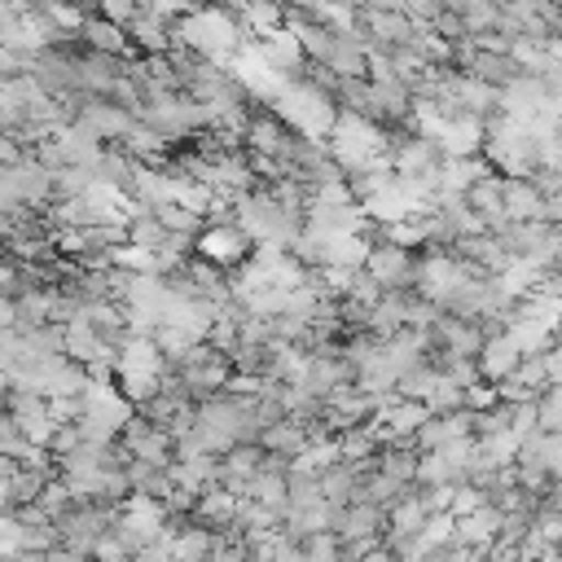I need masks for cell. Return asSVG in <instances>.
<instances>
[{
    "instance_id": "6",
    "label": "cell",
    "mask_w": 562,
    "mask_h": 562,
    "mask_svg": "<svg viewBox=\"0 0 562 562\" xmlns=\"http://www.w3.org/2000/svg\"><path fill=\"white\" fill-rule=\"evenodd\" d=\"M364 272L382 285V290H417V272H422V250L395 246V241H373Z\"/></svg>"
},
{
    "instance_id": "15",
    "label": "cell",
    "mask_w": 562,
    "mask_h": 562,
    "mask_svg": "<svg viewBox=\"0 0 562 562\" xmlns=\"http://www.w3.org/2000/svg\"><path fill=\"white\" fill-rule=\"evenodd\" d=\"M347 4H356V0H347Z\"/></svg>"
},
{
    "instance_id": "4",
    "label": "cell",
    "mask_w": 562,
    "mask_h": 562,
    "mask_svg": "<svg viewBox=\"0 0 562 562\" xmlns=\"http://www.w3.org/2000/svg\"><path fill=\"white\" fill-rule=\"evenodd\" d=\"M193 250H198L206 263H215V268H246L259 246H255V237H250L237 220H211V224L198 233Z\"/></svg>"
},
{
    "instance_id": "12",
    "label": "cell",
    "mask_w": 562,
    "mask_h": 562,
    "mask_svg": "<svg viewBox=\"0 0 562 562\" xmlns=\"http://www.w3.org/2000/svg\"><path fill=\"white\" fill-rule=\"evenodd\" d=\"M79 35H83V44H88V48L110 53V57H127V48H132L127 26H119V22L101 18V13H88V22L79 26Z\"/></svg>"
},
{
    "instance_id": "14",
    "label": "cell",
    "mask_w": 562,
    "mask_h": 562,
    "mask_svg": "<svg viewBox=\"0 0 562 562\" xmlns=\"http://www.w3.org/2000/svg\"><path fill=\"white\" fill-rule=\"evenodd\" d=\"M277 4H290V0H277Z\"/></svg>"
},
{
    "instance_id": "1",
    "label": "cell",
    "mask_w": 562,
    "mask_h": 562,
    "mask_svg": "<svg viewBox=\"0 0 562 562\" xmlns=\"http://www.w3.org/2000/svg\"><path fill=\"white\" fill-rule=\"evenodd\" d=\"M272 110L281 114V123L299 136H312V140H329L334 123H338V97L329 88H321L316 79H290L277 97H272Z\"/></svg>"
},
{
    "instance_id": "3",
    "label": "cell",
    "mask_w": 562,
    "mask_h": 562,
    "mask_svg": "<svg viewBox=\"0 0 562 562\" xmlns=\"http://www.w3.org/2000/svg\"><path fill=\"white\" fill-rule=\"evenodd\" d=\"M171 373L184 382V391H189L198 404L211 400V395H220V391H228V382L237 378L233 356L220 351L215 342H198L193 351H184V356L171 364Z\"/></svg>"
},
{
    "instance_id": "8",
    "label": "cell",
    "mask_w": 562,
    "mask_h": 562,
    "mask_svg": "<svg viewBox=\"0 0 562 562\" xmlns=\"http://www.w3.org/2000/svg\"><path fill=\"white\" fill-rule=\"evenodd\" d=\"M465 202H470V211L479 215V224H483L487 233H505V228H509V211H505V176H501V171L479 176V180L470 184Z\"/></svg>"
},
{
    "instance_id": "13",
    "label": "cell",
    "mask_w": 562,
    "mask_h": 562,
    "mask_svg": "<svg viewBox=\"0 0 562 562\" xmlns=\"http://www.w3.org/2000/svg\"><path fill=\"white\" fill-rule=\"evenodd\" d=\"M132 562H176V553L158 540V544H149V549H140V553H132Z\"/></svg>"
},
{
    "instance_id": "2",
    "label": "cell",
    "mask_w": 562,
    "mask_h": 562,
    "mask_svg": "<svg viewBox=\"0 0 562 562\" xmlns=\"http://www.w3.org/2000/svg\"><path fill=\"white\" fill-rule=\"evenodd\" d=\"M176 44L180 48H189V53H198V57H206V61H228V57H237L250 40H246V26L228 13V9H198V13H189V18H180L176 22Z\"/></svg>"
},
{
    "instance_id": "5",
    "label": "cell",
    "mask_w": 562,
    "mask_h": 562,
    "mask_svg": "<svg viewBox=\"0 0 562 562\" xmlns=\"http://www.w3.org/2000/svg\"><path fill=\"white\" fill-rule=\"evenodd\" d=\"M70 105H75V123L88 127L101 145H123L127 132L140 123L132 110H123V105L110 101V97H75Z\"/></svg>"
},
{
    "instance_id": "9",
    "label": "cell",
    "mask_w": 562,
    "mask_h": 562,
    "mask_svg": "<svg viewBox=\"0 0 562 562\" xmlns=\"http://www.w3.org/2000/svg\"><path fill=\"white\" fill-rule=\"evenodd\" d=\"M382 522H386V509H382V505L351 501V505H334L329 531H334L342 544H360V540H378V527H382Z\"/></svg>"
},
{
    "instance_id": "11",
    "label": "cell",
    "mask_w": 562,
    "mask_h": 562,
    "mask_svg": "<svg viewBox=\"0 0 562 562\" xmlns=\"http://www.w3.org/2000/svg\"><path fill=\"white\" fill-rule=\"evenodd\" d=\"M505 211H509V224L549 220V198L531 176H505Z\"/></svg>"
},
{
    "instance_id": "7",
    "label": "cell",
    "mask_w": 562,
    "mask_h": 562,
    "mask_svg": "<svg viewBox=\"0 0 562 562\" xmlns=\"http://www.w3.org/2000/svg\"><path fill=\"white\" fill-rule=\"evenodd\" d=\"M378 430L386 435V443H413V435L430 422V408L422 400H404V395H391L382 408H378Z\"/></svg>"
},
{
    "instance_id": "10",
    "label": "cell",
    "mask_w": 562,
    "mask_h": 562,
    "mask_svg": "<svg viewBox=\"0 0 562 562\" xmlns=\"http://www.w3.org/2000/svg\"><path fill=\"white\" fill-rule=\"evenodd\" d=\"M522 360H527V351L501 329V334H492L487 347L479 351V373H483V382L501 386V382H509V378L522 369Z\"/></svg>"
}]
</instances>
